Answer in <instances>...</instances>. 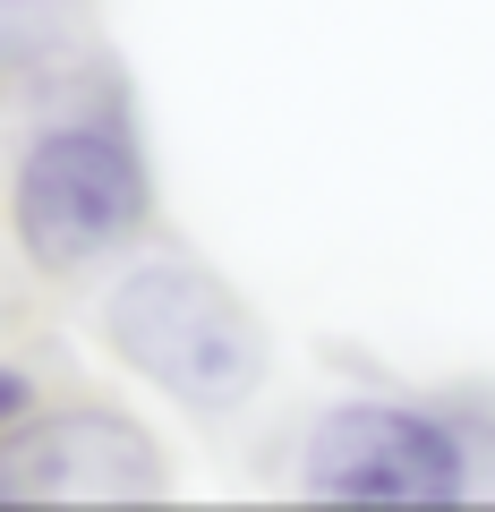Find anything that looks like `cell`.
Wrapping results in <instances>:
<instances>
[{
	"instance_id": "obj_1",
	"label": "cell",
	"mask_w": 495,
	"mask_h": 512,
	"mask_svg": "<svg viewBox=\"0 0 495 512\" xmlns=\"http://www.w3.org/2000/svg\"><path fill=\"white\" fill-rule=\"evenodd\" d=\"M154 222V163L137 137L129 86L111 69H86V94L26 128L9 163V239L35 274L69 282L146 239Z\"/></svg>"
},
{
	"instance_id": "obj_2",
	"label": "cell",
	"mask_w": 495,
	"mask_h": 512,
	"mask_svg": "<svg viewBox=\"0 0 495 512\" xmlns=\"http://www.w3.org/2000/svg\"><path fill=\"white\" fill-rule=\"evenodd\" d=\"M103 342L129 376H146L163 402L197 410V419H231L265 393V325L222 274L180 265V256L129 265L111 282Z\"/></svg>"
},
{
	"instance_id": "obj_3",
	"label": "cell",
	"mask_w": 495,
	"mask_h": 512,
	"mask_svg": "<svg viewBox=\"0 0 495 512\" xmlns=\"http://www.w3.org/2000/svg\"><path fill=\"white\" fill-rule=\"evenodd\" d=\"M299 487L325 504H461L470 436L419 402H333L299 444Z\"/></svg>"
},
{
	"instance_id": "obj_4",
	"label": "cell",
	"mask_w": 495,
	"mask_h": 512,
	"mask_svg": "<svg viewBox=\"0 0 495 512\" xmlns=\"http://www.w3.org/2000/svg\"><path fill=\"white\" fill-rule=\"evenodd\" d=\"M163 495V453L120 410H43L0 444V504H137Z\"/></svg>"
},
{
	"instance_id": "obj_5",
	"label": "cell",
	"mask_w": 495,
	"mask_h": 512,
	"mask_svg": "<svg viewBox=\"0 0 495 512\" xmlns=\"http://www.w3.org/2000/svg\"><path fill=\"white\" fill-rule=\"evenodd\" d=\"M26 419H43V384H35V367H18V359H0V444L18 436Z\"/></svg>"
},
{
	"instance_id": "obj_6",
	"label": "cell",
	"mask_w": 495,
	"mask_h": 512,
	"mask_svg": "<svg viewBox=\"0 0 495 512\" xmlns=\"http://www.w3.org/2000/svg\"><path fill=\"white\" fill-rule=\"evenodd\" d=\"M9 9H43V0H0V18H9Z\"/></svg>"
}]
</instances>
